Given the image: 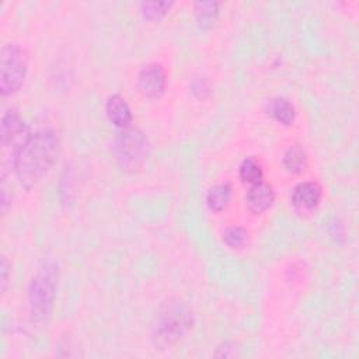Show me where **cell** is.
Instances as JSON below:
<instances>
[{
	"label": "cell",
	"mask_w": 359,
	"mask_h": 359,
	"mask_svg": "<svg viewBox=\"0 0 359 359\" xmlns=\"http://www.w3.org/2000/svg\"><path fill=\"white\" fill-rule=\"evenodd\" d=\"M167 84V76L160 65H147L137 74V88L149 98L160 97Z\"/></svg>",
	"instance_id": "8992f818"
},
{
	"label": "cell",
	"mask_w": 359,
	"mask_h": 359,
	"mask_svg": "<svg viewBox=\"0 0 359 359\" xmlns=\"http://www.w3.org/2000/svg\"><path fill=\"white\" fill-rule=\"evenodd\" d=\"M57 286V268L43 264L32 278L28 287V304L31 318L36 323L45 321L52 311Z\"/></svg>",
	"instance_id": "7a4b0ae2"
},
{
	"label": "cell",
	"mask_w": 359,
	"mask_h": 359,
	"mask_svg": "<svg viewBox=\"0 0 359 359\" xmlns=\"http://www.w3.org/2000/svg\"><path fill=\"white\" fill-rule=\"evenodd\" d=\"M219 13L216 1H198L195 3V17L202 28H209L215 24Z\"/></svg>",
	"instance_id": "4fadbf2b"
},
{
	"label": "cell",
	"mask_w": 359,
	"mask_h": 359,
	"mask_svg": "<svg viewBox=\"0 0 359 359\" xmlns=\"http://www.w3.org/2000/svg\"><path fill=\"white\" fill-rule=\"evenodd\" d=\"M321 199V187L317 182L306 181L293 188L292 203L300 210H310L318 205Z\"/></svg>",
	"instance_id": "52a82bcc"
},
{
	"label": "cell",
	"mask_w": 359,
	"mask_h": 359,
	"mask_svg": "<svg viewBox=\"0 0 359 359\" xmlns=\"http://www.w3.org/2000/svg\"><path fill=\"white\" fill-rule=\"evenodd\" d=\"M283 164L290 172H302L307 165V156L304 149L300 144L290 146L283 156Z\"/></svg>",
	"instance_id": "7c38bea8"
},
{
	"label": "cell",
	"mask_w": 359,
	"mask_h": 359,
	"mask_svg": "<svg viewBox=\"0 0 359 359\" xmlns=\"http://www.w3.org/2000/svg\"><path fill=\"white\" fill-rule=\"evenodd\" d=\"M115 151L122 167L135 170L147 157L149 143L139 129L126 128L115 140Z\"/></svg>",
	"instance_id": "5b68a950"
},
{
	"label": "cell",
	"mask_w": 359,
	"mask_h": 359,
	"mask_svg": "<svg viewBox=\"0 0 359 359\" xmlns=\"http://www.w3.org/2000/svg\"><path fill=\"white\" fill-rule=\"evenodd\" d=\"M171 1H144L142 3V14L149 20H158L171 8Z\"/></svg>",
	"instance_id": "9a60e30c"
},
{
	"label": "cell",
	"mask_w": 359,
	"mask_h": 359,
	"mask_svg": "<svg viewBox=\"0 0 359 359\" xmlns=\"http://www.w3.org/2000/svg\"><path fill=\"white\" fill-rule=\"evenodd\" d=\"M231 198V187L229 184H216L206 192V205L213 212L223 210Z\"/></svg>",
	"instance_id": "30bf717a"
},
{
	"label": "cell",
	"mask_w": 359,
	"mask_h": 359,
	"mask_svg": "<svg viewBox=\"0 0 359 359\" xmlns=\"http://www.w3.org/2000/svg\"><path fill=\"white\" fill-rule=\"evenodd\" d=\"M0 272H1V290H6V285H7V273H8V265H7V259L6 257L1 258V266H0Z\"/></svg>",
	"instance_id": "e0dca14e"
},
{
	"label": "cell",
	"mask_w": 359,
	"mask_h": 359,
	"mask_svg": "<svg viewBox=\"0 0 359 359\" xmlns=\"http://www.w3.org/2000/svg\"><path fill=\"white\" fill-rule=\"evenodd\" d=\"M57 147V136L49 129L36 130L25 137L13 158V168L22 187L29 189L42 180L56 160Z\"/></svg>",
	"instance_id": "6da1fadb"
},
{
	"label": "cell",
	"mask_w": 359,
	"mask_h": 359,
	"mask_svg": "<svg viewBox=\"0 0 359 359\" xmlns=\"http://www.w3.org/2000/svg\"><path fill=\"white\" fill-rule=\"evenodd\" d=\"M192 324L189 309L181 302H171L160 313L156 325V338L160 344L170 345L180 339Z\"/></svg>",
	"instance_id": "277c9868"
},
{
	"label": "cell",
	"mask_w": 359,
	"mask_h": 359,
	"mask_svg": "<svg viewBox=\"0 0 359 359\" xmlns=\"http://www.w3.org/2000/svg\"><path fill=\"white\" fill-rule=\"evenodd\" d=\"M273 199H275V195L271 185L262 181L252 184L245 195L247 208L254 213L265 212L272 205Z\"/></svg>",
	"instance_id": "ba28073f"
},
{
	"label": "cell",
	"mask_w": 359,
	"mask_h": 359,
	"mask_svg": "<svg viewBox=\"0 0 359 359\" xmlns=\"http://www.w3.org/2000/svg\"><path fill=\"white\" fill-rule=\"evenodd\" d=\"M27 74V55L17 43H6L1 48L0 91L1 95H11L18 91Z\"/></svg>",
	"instance_id": "3957f363"
},
{
	"label": "cell",
	"mask_w": 359,
	"mask_h": 359,
	"mask_svg": "<svg viewBox=\"0 0 359 359\" xmlns=\"http://www.w3.org/2000/svg\"><path fill=\"white\" fill-rule=\"evenodd\" d=\"M247 230L241 226H230L223 233V241L231 248H240L247 241Z\"/></svg>",
	"instance_id": "2e32d148"
},
{
	"label": "cell",
	"mask_w": 359,
	"mask_h": 359,
	"mask_svg": "<svg viewBox=\"0 0 359 359\" xmlns=\"http://www.w3.org/2000/svg\"><path fill=\"white\" fill-rule=\"evenodd\" d=\"M105 112L111 123L118 128L126 129L132 122V111L128 102L118 94L111 95L105 104Z\"/></svg>",
	"instance_id": "9c48e42d"
},
{
	"label": "cell",
	"mask_w": 359,
	"mask_h": 359,
	"mask_svg": "<svg viewBox=\"0 0 359 359\" xmlns=\"http://www.w3.org/2000/svg\"><path fill=\"white\" fill-rule=\"evenodd\" d=\"M268 114L275 121H278L279 123H283V125H290L294 121V115H296L294 107L286 98H282V97L272 98L269 101Z\"/></svg>",
	"instance_id": "8fae6325"
},
{
	"label": "cell",
	"mask_w": 359,
	"mask_h": 359,
	"mask_svg": "<svg viewBox=\"0 0 359 359\" xmlns=\"http://www.w3.org/2000/svg\"><path fill=\"white\" fill-rule=\"evenodd\" d=\"M238 174H240L241 181L248 182V184H257L262 180V168H261L259 163L252 157H247L241 161Z\"/></svg>",
	"instance_id": "5bb4252c"
}]
</instances>
